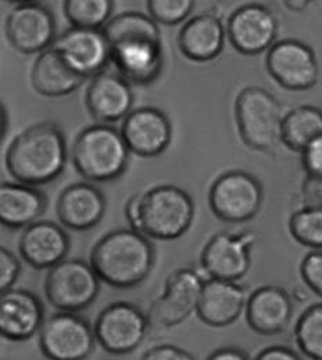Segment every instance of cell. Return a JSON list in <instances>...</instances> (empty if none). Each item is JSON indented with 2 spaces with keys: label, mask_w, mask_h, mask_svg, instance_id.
I'll use <instances>...</instances> for the list:
<instances>
[{
  "label": "cell",
  "mask_w": 322,
  "mask_h": 360,
  "mask_svg": "<svg viewBox=\"0 0 322 360\" xmlns=\"http://www.w3.org/2000/svg\"><path fill=\"white\" fill-rule=\"evenodd\" d=\"M101 32L110 46L111 63L127 82L150 85L159 78L164 51L159 25L150 15L121 13L111 17Z\"/></svg>",
  "instance_id": "6da1fadb"
},
{
  "label": "cell",
  "mask_w": 322,
  "mask_h": 360,
  "mask_svg": "<svg viewBox=\"0 0 322 360\" xmlns=\"http://www.w3.org/2000/svg\"><path fill=\"white\" fill-rule=\"evenodd\" d=\"M67 146L53 122H38L16 136L6 151V167L18 183L35 187L56 179L64 169Z\"/></svg>",
  "instance_id": "7a4b0ae2"
},
{
  "label": "cell",
  "mask_w": 322,
  "mask_h": 360,
  "mask_svg": "<svg viewBox=\"0 0 322 360\" xmlns=\"http://www.w3.org/2000/svg\"><path fill=\"white\" fill-rule=\"evenodd\" d=\"M154 259V247L146 236L132 229H117L93 245L89 264L100 281L132 288L149 277Z\"/></svg>",
  "instance_id": "3957f363"
},
{
  "label": "cell",
  "mask_w": 322,
  "mask_h": 360,
  "mask_svg": "<svg viewBox=\"0 0 322 360\" xmlns=\"http://www.w3.org/2000/svg\"><path fill=\"white\" fill-rule=\"evenodd\" d=\"M193 218V200L177 186L161 184L140 193L138 231L147 238L177 240L189 230Z\"/></svg>",
  "instance_id": "277c9868"
},
{
  "label": "cell",
  "mask_w": 322,
  "mask_h": 360,
  "mask_svg": "<svg viewBox=\"0 0 322 360\" xmlns=\"http://www.w3.org/2000/svg\"><path fill=\"white\" fill-rule=\"evenodd\" d=\"M130 150L121 132L104 124L91 125L75 137L73 164L85 179L109 181L125 171Z\"/></svg>",
  "instance_id": "5b68a950"
},
{
  "label": "cell",
  "mask_w": 322,
  "mask_h": 360,
  "mask_svg": "<svg viewBox=\"0 0 322 360\" xmlns=\"http://www.w3.org/2000/svg\"><path fill=\"white\" fill-rule=\"evenodd\" d=\"M235 118L243 143L256 151H271L280 141L282 107L263 88L242 90L235 101Z\"/></svg>",
  "instance_id": "8992f818"
},
{
  "label": "cell",
  "mask_w": 322,
  "mask_h": 360,
  "mask_svg": "<svg viewBox=\"0 0 322 360\" xmlns=\"http://www.w3.org/2000/svg\"><path fill=\"white\" fill-rule=\"evenodd\" d=\"M100 283L89 262L66 258L47 271L45 297L58 312L78 314L88 309L96 301Z\"/></svg>",
  "instance_id": "52a82bcc"
},
{
  "label": "cell",
  "mask_w": 322,
  "mask_h": 360,
  "mask_svg": "<svg viewBox=\"0 0 322 360\" xmlns=\"http://www.w3.org/2000/svg\"><path fill=\"white\" fill-rule=\"evenodd\" d=\"M150 321L142 309L131 302H113L94 320L93 333L97 345L110 355H128L143 344Z\"/></svg>",
  "instance_id": "ba28073f"
},
{
  "label": "cell",
  "mask_w": 322,
  "mask_h": 360,
  "mask_svg": "<svg viewBox=\"0 0 322 360\" xmlns=\"http://www.w3.org/2000/svg\"><path fill=\"white\" fill-rule=\"evenodd\" d=\"M213 214L228 224L253 219L263 204V187L257 178L244 171H230L213 183L209 194Z\"/></svg>",
  "instance_id": "9c48e42d"
},
{
  "label": "cell",
  "mask_w": 322,
  "mask_h": 360,
  "mask_svg": "<svg viewBox=\"0 0 322 360\" xmlns=\"http://www.w3.org/2000/svg\"><path fill=\"white\" fill-rule=\"evenodd\" d=\"M38 337L39 348L49 360H88L97 344L92 326L71 312L47 317Z\"/></svg>",
  "instance_id": "30bf717a"
},
{
  "label": "cell",
  "mask_w": 322,
  "mask_h": 360,
  "mask_svg": "<svg viewBox=\"0 0 322 360\" xmlns=\"http://www.w3.org/2000/svg\"><path fill=\"white\" fill-rule=\"evenodd\" d=\"M204 280L194 269L174 270L167 281L163 294L151 304L147 314L150 326L173 328L184 323L196 312Z\"/></svg>",
  "instance_id": "8fae6325"
},
{
  "label": "cell",
  "mask_w": 322,
  "mask_h": 360,
  "mask_svg": "<svg viewBox=\"0 0 322 360\" xmlns=\"http://www.w3.org/2000/svg\"><path fill=\"white\" fill-rule=\"evenodd\" d=\"M4 32L17 51L23 54L42 53L51 47L56 39L54 15L41 3H18L6 17Z\"/></svg>",
  "instance_id": "7c38bea8"
},
{
  "label": "cell",
  "mask_w": 322,
  "mask_h": 360,
  "mask_svg": "<svg viewBox=\"0 0 322 360\" xmlns=\"http://www.w3.org/2000/svg\"><path fill=\"white\" fill-rule=\"evenodd\" d=\"M254 243L256 237L252 233H217L202 251V268L211 278L236 283L250 269Z\"/></svg>",
  "instance_id": "4fadbf2b"
},
{
  "label": "cell",
  "mask_w": 322,
  "mask_h": 360,
  "mask_svg": "<svg viewBox=\"0 0 322 360\" xmlns=\"http://www.w3.org/2000/svg\"><path fill=\"white\" fill-rule=\"evenodd\" d=\"M267 70L285 89H311L318 79L314 50L296 39H283L270 47Z\"/></svg>",
  "instance_id": "5bb4252c"
},
{
  "label": "cell",
  "mask_w": 322,
  "mask_h": 360,
  "mask_svg": "<svg viewBox=\"0 0 322 360\" xmlns=\"http://www.w3.org/2000/svg\"><path fill=\"white\" fill-rule=\"evenodd\" d=\"M278 27L275 14L268 7L249 3L240 6L230 15L227 34L239 53L254 56L274 45Z\"/></svg>",
  "instance_id": "9a60e30c"
},
{
  "label": "cell",
  "mask_w": 322,
  "mask_h": 360,
  "mask_svg": "<svg viewBox=\"0 0 322 360\" xmlns=\"http://www.w3.org/2000/svg\"><path fill=\"white\" fill-rule=\"evenodd\" d=\"M51 47L85 79L106 71L111 61L110 46L101 30L70 28L54 39Z\"/></svg>",
  "instance_id": "2e32d148"
},
{
  "label": "cell",
  "mask_w": 322,
  "mask_h": 360,
  "mask_svg": "<svg viewBox=\"0 0 322 360\" xmlns=\"http://www.w3.org/2000/svg\"><path fill=\"white\" fill-rule=\"evenodd\" d=\"M45 308L37 294L24 288H10L0 294V337L24 342L38 335Z\"/></svg>",
  "instance_id": "e0dca14e"
},
{
  "label": "cell",
  "mask_w": 322,
  "mask_h": 360,
  "mask_svg": "<svg viewBox=\"0 0 322 360\" xmlns=\"http://www.w3.org/2000/svg\"><path fill=\"white\" fill-rule=\"evenodd\" d=\"M120 132L130 153L139 157H156L170 146L173 125L161 110L140 107L124 118Z\"/></svg>",
  "instance_id": "ac0fdd59"
},
{
  "label": "cell",
  "mask_w": 322,
  "mask_h": 360,
  "mask_svg": "<svg viewBox=\"0 0 322 360\" xmlns=\"http://www.w3.org/2000/svg\"><path fill=\"white\" fill-rule=\"evenodd\" d=\"M85 104L94 120L117 122L132 111L134 93L130 82L121 75L103 71L91 78L85 91Z\"/></svg>",
  "instance_id": "d6986e66"
},
{
  "label": "cell",
  "mask_w": 322,
  "mask_h": 360,
  "mask_svg": "<svg viewBox=\"0 0 322 360\" xmlns=\"http://www.w3.org/2000/svg\"><path fill=\"white\" fill-rule=\"evenodd\" d=\"M70 238L61 226L37 221L25 227L18 240L21 258L35 269H50L67 258Z\"/></svg>",
  "instance_id": "ffe728a7"
},
{
  "label": "cell",
  "mask_w": 322,
  "mask_h": 360,
  "mask_svg": "<svg viewBox=\"0 0 322 360\" xmlns=\"http://www.w3.org/2000/svg\"><path fill=\"white\" fill-rule=\"evenodd\" d=\"M106 212L103 193L91 183L78 181L67 186L56 202V214L61 225L85 231L99 225Z\"/></svg>",
  "instance_id": "44dd1931"
},
{
  "label": "cell",
  "mask_w": 322,
  "mask_h": 360,
  "mask_svg": "<svg viewBox=\"0 0 322 360\" xmlns=\"http://www.w3.org/2000/svg\"><path fill=\"white\" fill-rule=\"evenodd\" d=\"M246 308V292L235 281L210 278L203 283L196 314L199 319L216 328L235 323Z\"/></svg>",
  "instance_id": "7402d4cb"
},
{
  "label": "cell",
  "mask_w": 322,
  "mask_h": 360,
  "mask_svg": "<svg viewBox=\"0 0 322 360\" xmlns=\"http://www.w3.org/2000/svg\"><path fill=\"white\" fill-rule=\"evenodd\" d=\"M244 309L249 327L261 335H276L285 331L293 314L289 294L276 285L256 290L246 301Z\"/></svg>",
  "instance_id": "603a6c76"
},
{
  "label": "cell",
  "mask_w": 322,
  "mask_h": 360,
  "mask_svg": "<svg viewBox=\"0 0 322 360\" xmlns=\"http://www.w3.org/2000/svg\"><path fill=\"white\" fill-rule=\"evenodd\" d=\"M225 37L223 21L211 13H203L186 21L178 35V46L186 58L207 63L221 54Z\"/></svg>",
  "instance_id": "cb8c5ba5"
},
{
  "label": "cell",
  "mask_w": 322,
  "mask_h": 360,
  "mask_svg": "<svg viewBox=\"0 0 322 360\" xmlns=\"http://www.w3.org/2000/svg\"><path fill=\"white\" fill-rule=\"evenodd\" d=\"M47 197L23 183H0V225L25 229L35 224L47 210Z\"/></svg>",
  "instance_id": "d4e9b609"
},
{
  "label": "cell",
  "mask_w": 322,
  "mask_h": 360,
  "mask_svg": "<svg viewBox=\"0 0 322 360\" xmlns=\"http://www.w3.org/2000/svg\"><path fill=\"white\" fill-rule=\"evenodd\" d=\"M84 81L85 78L78 75L53 47L39 53L31 70L32 88L45 97L67 96Z\"/></svg>",
  "instance_id": "484cf974"
},
{
  "label": "cell",
  "mask_w": 322,
  "mask_h": 360,
  "mask_svg": "<svg viewBox=\"0 0 322 360\" xmlns=\"http://www.w3.org/2000/svg\"><path fill=\"white\" fill-rule=\"evenodd\" d=\"M322 136V110L314 105H300L283 115L280 141L297 153Z\"/></svg>",
  "instance_id": "4316f807"
},
{
  "label": "cell",
  "mask_w": 322,
  "mask_h": 360,
  "mask_svg": "<svg viewBox=\"0 0 322 360\" xmlns=\"http://www.w3.org/2000/svg\"><path fill=\"white\" fill-rule=\"evenodd\" d=\"M111 0H66L64 14L73 28L101 30L111 18Z\"/></svg>",
  "instance_id": "83f0119b"
},
{
  "label": "cell",
  "mask_w": 322,
  "mask_h": 360,
  "mask_svg": "<svg viewBox=\"0 0 322 360\" xmlns=\"http://www.w3.org/2000/svg\"><path fill=\"white\" fill-rule=\"evenodd\" d=\"M295 335L302 352L311 360H322V304H316L300 316Z\"/></svg>",
  "instance_id": "f1b7e54d"
},
{
  "label": "cell",
  "mask_w": 322,
  "mask_h": 360,
  "mask_svg": "<svg viewBox=\"0 0 322 360\" xmlns=\"http://www.w3.org/2000/svg\"><path fill=\"white\" fill-rule=\"evenodd\" d=\"M289 229L293 238L302 245L321 250L322 208L304 207L296 211L289 221Z\"/></svg>",
  "instance_id": "f546056e"
},
{
  "label": "cell",
  "mask_w": 322,
  "mask_h": 360,
  "mask_svg": "<svg viewBox=\"0 0 322 360\" xmlns=\"http://www.w3.org/2000/svg\"><path fill=\"white\" fill-rule=\"evenodd\" d=\"M194 6L192 0H149L150 17L164 25H177L189 17Z\"/></svg>",
  "instance_id": "4dcf8cb0"
},
{
  "label": "cell",
  "mask_w": 322,
  "mask_h": 360,
  "mask_svg": "<svg viewBox=\"0 0 322 360\" xmlns=\"http://www.w3.org/2000/svg\"><path fill=\"white\" fill-rule=\"evenodd\" d=\"M300 271L309 288L322 297V251L307 254L302 262Z\"/></svg>",
  "instance_id": "1f68e13d"
},
{
  "label": "cell",
  "mask_w": 322,
  "mask_h": 360,
  "mask_svg": "<svg viewBox=\"0 0 322 360\" xmlns=\"http://www.w3.org/2000/svg\"><path fill=\"white\" fill-rule=\"evenodd\" d=\"M21 273L18 258L6 247L0 245V294L13 288Z\"/></svg>",
  "instance_id": "d6a6232c"
},
{
  "label": "cell",
  "mask_w": 322,
  "mask_h": 360,
  "mask_svg": "<svg viewBox=\"0 0 322 360\" xmlns=\"http://www.w3.org/2000/svg\"><path fill=\"white\" fill-rule=\"evenodd\" d=\"M302 161L309 176L322 179V136L304 148Z\"/></svg>",
  "instance_id": "836d02e7"
},
{
  "label": "cell",
  "mask_w": 322,
  "mask_h": 360,
  "mask_svg": "<svg viewBox=\"0 0 322 360\" xmlns=\"http://www.w3.org/2000/svg\"><path fill=\"white\" fill-rule=\"evenodd\" d=\"M140 360H196L184 348L173 344H161L147 349Z\"/></svg>",
  "instance_id": "e575fe53"
},
{
  "label": "cell",
  "mask_w": 322,
  "mask_h": 360,
  "mask_svg": "<svg viewBox=\"0 0 322 360\" xmlns=\"http://www.w3.org/2000/svg\"><path fill=\"white\" fill-rule=\"evenodd\" d=\"M302 198L306 207L322 208V179L307 176L302 187Z\"/></svg>",
  "instance_id": "d590c367"
},
{
  "label": "cell",
  "mask_w": 322,
  "mask_h": 360,
  "mask_svg": "<svg viewBox=\"0 0 322 360\" xmlns=\"http://www.w3.org/2000/svg\"><path fill=\"white\" fill-rule=\"evenodd\" d=\"M254 360H302V358L287 347L274 345L263 349Z\"/></svg>",
  "instance_id": "8d00e7d4"
},
{
  "label": "cell",
  "mask_w": 322,
  "mask_h": 360,
  "mask_svg": "<svg viewBox=\"0 0 322 360\" xmlns=\"http://www.w3.org/2000/svg\"><path fill=\"white\" fill-rule=\"evenodd\" d=\"M206 360H249V356L237 348H220L214 351Z\"/></svg>",
  "instance_id": "74e56055"
},
{
  "label": "cell",
  "mask_w": 322,
  "mask_h": 360,
  "mask_svg": "<svg viewBox=\"0 0 322 360\" xmlns=\"http://www.w3.org/2000/svg\"><path fill=\"white\" fill-rule=\"evenodd\" d=\"M6 129H7V115L4 108L0 105V139L6 134Z\"/></svg>",
  "instance_id": "f35d334b"
},
{
  "label": "cell",
  "mask_w": 322,
  "mask_h": 360,
  "mask_svg": "<svg viewBox=\"0 0 322 360\" xmlns=\"http://www.w3.org/2000/svg\"><path fill=\"white\" fill-rule=\"evenodd\" d=\"M285 4H287V7L290 10H295V11H302L307 7L309 1H286Z\"/></svg>",
  "instance_id": "ab89813d"
}]
</instances>
